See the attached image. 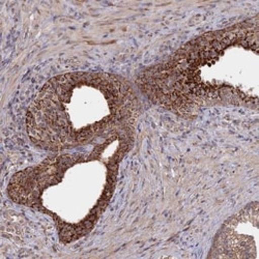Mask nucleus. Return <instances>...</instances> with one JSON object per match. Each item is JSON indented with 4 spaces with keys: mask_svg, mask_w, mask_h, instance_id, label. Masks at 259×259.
<instances>
[{
    "mask_svg": "<svg viewBox=\"0 0 259 259\" xmlns=\"http://www.w3.org/2000/svg\"><path fill=\"white\" fill-rule=\"evenodd\" d=\"M258 202L246 205L225 221L215 234L209 258L257 259Z\"/></svg>",
    "mask_w": 259,
    "mask_h": 259,
    "instance_id": "nucleus-4",
    "label": "nucleus"
},
{
    "mask_svg": "<svg viewBox=\"0 0 259 259\" xmlns=\"http://www.w3.org/2000/svg\"><path fill=\"white\" fill-rule=\"evenodd\" d=\"M136 84L150 102L184 118L215 106L257 109L258 16L189 40L141 71Z\"/></svg>",
    "mask_w": 259,
    "mask_h": 259,
    "instance_id": "nucleus-1",
    "label": "nucleus"
},
{
    "mask_svg": "<svg viewBox=\"0 0 259 259\" xmlns=\"http://www.w3.org/2000/svg\"><path fill=\"white\" fill-rule=\"evenodd\" d=\"M139 114V99L124 78L72 72L50 79L39 90L28 107L26 132L36 147L63 152L133 126Z\"/></svg>",
    "mask_w": 259,
    "mask_h": 259,
    "instance_id": "nucleus-3",
    "label": "nucleus"
},
{
    "mask_svg": "<svg viewBox=\"0 0 259 259\" xmlns=\"http://www.w3.org/2000/svg\"><path fill=\"white\" fill-rule=\"evenodd\" d=\"M133 144V127L103 137L86 153L61 154L17 172L8 194L20 204L53 220L59 240L71 244L88 235L109 204L119 164Z\"/></svg>",
    "mask_w": 259,
    "mask_h": 259,
    "instance_id": "nucleus-2",
    "label": "nucleus"
}]
</instances>
